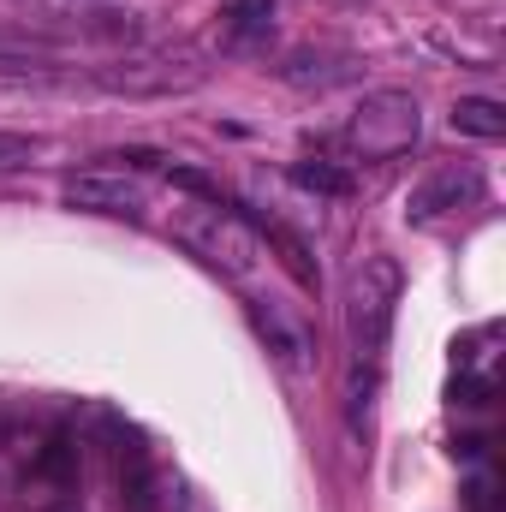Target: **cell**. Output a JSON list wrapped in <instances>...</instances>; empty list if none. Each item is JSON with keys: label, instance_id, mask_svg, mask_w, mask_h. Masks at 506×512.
Instances as JSON below:
<instances>
[{"label": "cell", "instance_id": "6da1fadb", "mask_svg": "<svg viewBox=\"0 0 506 512\" xmlns=\"http://www.w3.org/2000/svg\"><path fill=\"white\" fill-rule=\"evenodd\" d=\"M209 78V60L197 48H143V54H114L90 72V84L102 96H126V102H155V96H185Z\"/></svg>", "mask_w": 506, "mask_h": 512}, {"label": "cell", "instance_id": "3957f363", "mask_svg": "<svg viewBox=\"0 0 506 512\" xmlns=\"http://www.w3.org/2000/svg\"><path fill=\"white\" fill-rule=\"evenodd\" d=\"M417 137H423V108H417L411 90H370V96L352 108L346 131H340V143H346L358 161H393V155H405Z\"/></svg>", "mask_w": 506, "mask_h": 512}, {"label": "cell", "instance_id": "ba28073f", "mask_svg": "<svg viewBox=\"0 0 506 512\" xmlns=\"http://www.w3.org/2000/svg\"><path fill=\"white\" fill-rule=\"evenodd\" d=\"M262 233H268V245L280 251L286 274H292V280H298L304 292H316V262H310V245H304V239H298V233H292L286 221H268V215H262Z\"/></svg>", "mask_w": 506, "mask_h": 512}, {"label": "cell", "instance_id": "8fae6325", "mask_svg": "<svg viewBox=\"0 0 506 512\" xmlns=\"http://www.w3.org/2000/svg\"><path fill=\"white\" fill-rule=\"evenodd\" d=\"M251 322H256V334H262V340H274V346H280V358H286V364H298V358H304V340H298V334H292L274 310L251 304Z\"/></svg>", "mask_w": 506, "mask_h": 512}, {"label": "cell", "instance_id": "52a82bcc", "mask_svg": "<svg viewBox=\"0 0 506 512\" xmlns=\"http://www.w3.org/2000/svg\"><path fill=\"white\" fill-rule=\"evenodd\" d=\"M453 131L483 137V143H501L506 137V108L495 102V96H459V102H453Z\"/></svg>", "mask_w": 506, "mask_h": 512}, {"label": "cell", "instance_id": "5b68a950", "mask_svg": "<svg viewBox=\"0 0 506 512\" xmlns=\"http://www.w3.org/2000/svg\"><path fill=\"white\" fill-rule=\"evenodd\" d=\"M483 197V167H471V161H447V167H435L411 197H405V221H435V215H447V209H471Z\"/></svg>", "mask_w": 506, "mask_h": 512}, {"label": "cell", "instance_id": "7c38bea8", "mask_svg": "<svg viewBox=\"0 0 506 512\" xmlns=\"http://www.w3.org/2000/svg\"><path fill=\"white\" fill-rule=\"evenodd\" d=\"M42 149H48V143H42L36 131H0V173H18V167H30Z\"/></svg>", "mask_w": 506, "mask_h": 512}, {"label": "cell", "instance_id": "5bb4252c", "mask_svg": "<svg viewBox=\"0 0 506 512\" xmlns=\"http://www.w3.org/2000/svg\"><path fill=\"white\" fill-rule=\"evenodd\" d=\"M66 465H72V453H66V441H54V447L42 453V471H54V477H66Z\"/></svg>", "mask_w": 506, "mask_h": 512}, {"label": "cell", "instance_id": "9c48e42d", "mask_svg": "<svg viewBox=\"0 0 506 512\" xmlns=\"http://www.w3.org/2000/svg\"><path fill=\"white\" fill-rule=\"evenodd\" d=\"M274 24V0H221V30L227 42H256Z\"/></svg>", "mask_w": 506, "mask_h": 512}, {"label": "cell", "instance_id": "277c9868", "mask_svg": "<svg viewBox=\"0 0 506 512\" xmlns=\"http://www.w3.org/2000/svg\"><path fill=\"white\" fill-rule=\"evenodd\" d=\"M173 239H179L191 256H203L209 268L233 274V280L256 274V262H262V256H256L251 227H245L239 215L215 209V203H203V209H179V215H173Z\"/></svg>", "mask_w": 506, "mask_h": 512}, {"label": "cell", "instance_id": "7a4b0ae2", "mask_svg": "<svg viewBox=\"0 0 506 512\" xmlns=\"http://www.w3.org/2000/svg\"><path fill=\"white\" fill-rule=\"evenodd\" d=\"M399 292H405V274L387 251L364 256L352 268V286H346V334H352V364H376L387 352V334H393V310H399Z\"/></svg>", "mask_w": 506, "mask_h": 512}, {"label": "cell", "instance_id": "4fadbf2b", "mask_svg": "<svg viewBox=\"0 0 506 512\" xmlns=\"http://www.w3.org/2000/svg\"><path fill=\"white\" fill-rule=\"evenodd\" d=\"M0 84H66V72L48 60H0Z\"/></svg>", "mask_w": 506, "mask_h": 512}, {"label": "cell", "instance_id": "8992f818", "mask_svg": "<svg viewBox=\"0 0 506 512\" xmlns=\"http://www.w3.org/2000/svg\"><path fill=\"white\" fill-rule=\"evenodd\" d=\"M60 197H66V209H78V215H143V179L108 173V167H96V173H66Z\"/></svg>", "mask_w": 506, "mask_h": 512}, {"label": "cell", "instance_id": "30bf717a", "mask_svg": "<svg viewBox=\"0 0 506 512\" xmlns=\"http://www.w3.org/2000/svg\"><path fill=\"white\" fill-rule=\"evenodd\" d=\"M292 185L316 197H352V173L334 161H292Z\"/></svg>", "mask_w": 506, "mask_h": 512}]
</instances>
